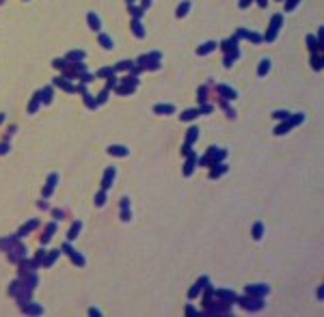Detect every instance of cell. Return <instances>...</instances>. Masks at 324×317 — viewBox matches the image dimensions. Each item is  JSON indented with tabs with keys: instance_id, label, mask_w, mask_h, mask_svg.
I'll list each match as a JSON object with an SVG mask.
<instances>
[{
	"instance_id": "6da1fadb",
	"label": "cell",
	"mask_w": 324,
	"mask_h": 317,
	"mask_svg": "<svg viewBox=\"0 0 324 317\" xmlns=\"http://www.w3.org/2000/svg\"><path fill=\"white\" fill-rule=\"evenodd\" d=\"M268 67H270V61H268V58L262 61V65H259V76H266V74H268Z\"/></svg>"
},
{
	"instance_id": "7a4b0ae2",
	"label": "cell",
	"mask_w": 324,
	"mask_h": 317,
	"mask_svg": "<svg viewBox=\"0 0 324 317\" xmlns=\"http://www.w3.org/2000/svg\"><path fill=\"white\" fill-rule=\"evenodd\" d=\"M110 153H117V155H128V149H126V147H110Z\"/></svg>"
},
{
	"instance_id": "3957f363",
	"label": "cell",
	"mask_w": 324,
	"mask_h": 317,
	"mask_svg": "<svg viewBox=\"0 0 324 317\" xmlns=\"http://www.w3.org/2000/svg\"><path fill=\"white\" fill-rule=\"evenodd\" d=\"M214 47H216V43H205L203 47H199V54H208L210 50H214Z\"/></svg>"
},
{
	"instance_id": "277c9868",
	"label": "cell",
	"mask_w": 324,
	"mask_h": 317,
	"mask_svg": "<svg viewBox=\"0 0 324 317\" xmlns=\"http://www.w3.org/2000/svg\"><path fill=\"white\" fill-rule=\"evenodd\" d=\"M194 117H197V110H186L182 114V121H188V119H194Z\"/></svg>"
},
{
	"instance_id": "5b68a950",
	"label": "cell",
	"mask_w": 324,
	"mask_h": 317,
	"mask_svg": "<svg viewBox=\"0 0 324 317\" xmlns=\"http://www.w3.org/2000/svg\"><path fill=\"white\" fill-rule=\"evenodd\" d=\"M89 22H91V26H93V28H99V19H97V15H95V13H91V15H89Z\"/></svg>"
},
{
	"instance_id": "8992f818",
	"label": "cell",
	"mask_w": 324,
	"mask_h": 317,
	"mask_svg": "<svg viewBox=\"0 0 324 317\" xmlns=\"http://www.w3.org/2000/svg\"><path fill=\"white\" fill-rule=\"evenodd\" d=\"M99 41H102V45H106V47H112V41L106 35H99Z\"/></svg>"
},
{
	"instance_id": "52a82bcc",
	"label": "cell",
	"mask_w": 324,
	"mask_h": 317,
	"mask_svg": "<svg viewBox=\"0 0 324 317\" xmlns=\"http://www.w3.org/2000/svg\"><path fill=\"white\" fill-rule=\"evenodd\" d=\"M197 134H199V130H197V127H192V130L188 132V142H194V140H197V138H194Z\"/></svg>"
},
{
	"instance_id": "ba28073f",
	"label": "cell",
	"mask_w": 324,
	"mask_h": 317,
	"mask_svg": "<svg viewBox=\"0 0 324 317\" xmlns=\"http://www.w3.org/2000/svg\"><path fill=\"white\" fill-rule=\"evenodd\" d=\"M156 112H166V114H169V112H173V106H158Z\"/></svg>"
},
{
	"instance_id": "9c48e42d",
	"label": "cell",
	"mask_w": 324,
	"mask_h": 317,
	"mask_svg": "<svg viewBox=\"0 0 324 317\" xmlns=\"http://www.w3.org/2000/svg\"><path fill=\"white\" fill-rule=\"evenodd\" d=\"M188 7H190V5H188V2H186V5H182V7H180V9H177V15H180V17H182V15H184V13H186V11H188Z\"/></svg>"
},
{
	"instance_id": "30bf717a",
	"label": "cell",
	"mask_w": 324,
	"mask_h": 317,
	"mask_svg": "<svg viewBox=\"0 0 324 317\" xmlns=\"http://www.w3.org/2000/svg\"><path fill=\"white\" fill-rule=\"evenodd\" d=\"M132 26H134V30H136V35H138V37H143V28H141V24H136V22H134V24H132Z\"/></svg>"
},
{
	"instance_id": "8fae6325",
	"label": "cell",
	"mask_w": 324,
	"mask_h": 317,
	"mask_svg": "<svg viewBox=\"0 0 324 317\" xmlns=\"http://www.w3.org/2000/svg\"><path fill=\"white\" fill-rule=\"evenodd\" d=\"M298 5V0H290V2H287V9H294Z\"/></svg>"
},
{
	"instance_id": "7c38bea8",
	"label": "cell",
	"mask_w": 324,
	"mask_h": 317,
	"mask_svg": "<svg viewBox=\"0 0 324 317\" xmlns=\"http://www.w3.org/2000/svg\"><path fill=\"white\" fill-rule=\"evenodd\" d=\"M275 117H277V119H287V112H277Z\"/></svg>"
},
{
	"instance_id": "4fadbf2b",
	"label": "cell",
	"mask_w": 324,
	"mask_h": 317,
	"mask_svg": "<svg viewBox=\"0 0 324 317\" xmlns=\"http://www.w3.org/2000/svg\"><path fill=\"white\" fill-rule=\"evenodd\" d=\"M259 235H262V225L255 227V237H259Z\"/></svg>"
},
{
	"instance_id": "5bb4252c",
	"label": "cell",
	"mask_w": 324,
	"mask_h": 317,
	"mask_svg": "<svg viewBox=\"0 0 324 317\" xmlns=\"http://www.w3.org/2000/svg\"><path fill=\"white\" fill-rule=\"evenodd\" d=\"M248 2H251V0H242V7H246Z\"/></svg>"
}]
</instances>
